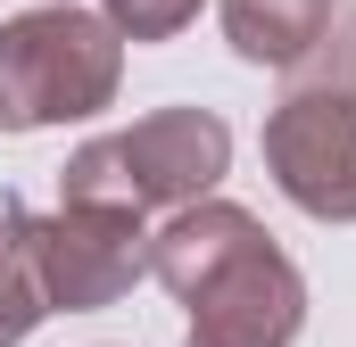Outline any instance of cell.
Returning <instances> with one entry per match:
<instances>
[{"label": "cell", "mask_w": 356, "mask_h": 347, "mask_svg": "<svg viewBox=\"0 0 356 347\" xmlns=\"http://www.w3.org/2000/svg\"><path fill=\"white\" fill-rule=\"evenodd\" d=\"M124 83V42L108 17L75 0L25 8L0 25V133H42V124H83L116 108Z\"/></svg>", "instance_id": "obj_1"}, {"label": "cell", "mask_w": 356, "mask_h": 347, "mask_svg": "<svg viewBox=\"0 0 356 347\" xmlns=\"http://www.w3.org/2000/svg\"><path fill=\"white\" fill-rule=\"evenodd\" d=\"M33 273L50 314H99L149 273V232L124 207H58L33 215Z\"/></svg>", "instance_id": "obj_2"}, {"label": "cell", "mask_w": 356, "mask_h": 347, "mask_svg": "<svg viewBox=\"0 0 356 347\" xmlns=\"http://www.w3.org/2000/svg\"><path fill=\"white\" fill-rule=\"evenodd\" d=\"M266 174L298 215L356 223V108L315 99V91H282V108L266 116Z\"/></svg>", "instance_id": "obj_3"}, {"label": "cell", "mask_w": 356, "mask_h": 347, "mask_svg": "<svg viewBox=\"0 0 356 347\" xmlns=\"http://www.w3.org/2000/svg\"><path fill=\"white\" fill-rule=\"evenodd\" d=\"M108 141H116V166L133 174L141 215L149 207H199L232 166V124L216 108H158V116H141Z\"/></svg>", "instance_id": "obj_4"}, {"label": "cell", "mask_w": 356, "mask_h": 347, "mask_svg": "<svg viewBox=\"0 0 356 347\" xmlns=\"http://www.w3.org/2000/svg\"><path fill=\"white\" fill-rule=\"evenodd\" d=\"M307 323V281L273 240L232 257L191 298V347H290Z\"/></svg>", "instance_id": "obj_5"}, {"label": "cell", "mask_w": 356, "mask_h": 347, "mask_svg": "<svg viewBox=\"0 0 356 347\" xmlns=\"http://www.w3.org/2000/svg\"><path fill=\"white\" fill-rule=\"evenodd\" d=\"M257 240H273V232L249 215V207H232V198H199V207H175V215L149 232V273H158L182 306H191L224 264L249 257Z\"/></svg>", "instance_id": "obj_6"}, {"label": "cell", "mask_w": 356, "mask_h": 347, "mask_svg": "<svg viewBox=\"0 0 356 347\" xmlns=\"http://www.w3.org/2000/svg\"><path fill=\"white\" fill-rule=\"evenodd\" d=\"M332 8H340V0H224V42H232L249 67H282V75H290V67L323 42Z\"/></svg>", "instance_id": "obj_7"}, {"label": "cell", "mask_w": 356, "mask_h": 347, "mask_svg": "<svg viewBox=\"0 0 356 347\" xmlns=\"http://www.w3.org/2000/svg\"><path fill=\"white\" fill-rule=\"evenodd\" d=\"M50 298H42V273H33V215L17 198H0V347H25L42 331Z\"/></svg>", "instance_id": "obj_8"}, {"label": "cell", "mask_w": 356, "mask_h": 347, "mask_svg": "<svg viewBox=\"0 0 356 347\" xmlns=\"http://www.w3.org/2000/svg\"><path fill=\"white\" fill-rule=\"evenodd\" d=\"M290 91H315V99H348L356 108V0L332 8V25H323V42L290 67Z\"/></svg>", "instance_id": "obj_9"}, {"label": "cell", "mask_w": 356, "mask_h": 347, "mask_svg": "<svg viewBox=\"0 0 356 347\" xmlns=\"http://www.w3.org/2000/svg\"><path fill=\"white\" fill-rule=\"evenodd\" d=\"M99 17L116 25V42H175L199 17V0H99Z\"/></svg>", "instance_id": "obj_10"}, {"label": "cell", "mask_w": 356, "mask_h": 347, "mask_svg": "<svg viewBox=\"0 0 356 347\" xmlns=\"http://www.w3.org/2000/svg\"><path fill=\"white\" fill-rule=\"evenodd\" d=\"M50 8H58V0H50Z\"/></svg>", "instance_id": "obj_11"}, {"label": "cell", "mask_w": 356, "mask_h": 347, "mask_svg": "<svg viewBox=\"0 0 356 347\" xmlns=\"http://www.w3.org/2000/svg\"><path fill=\"white\" fill-rule=\"evenodd\" d=\"M182 347H191V339H182Z\"/></svg>", "instance_id": "obj_12"}]
</instances>
